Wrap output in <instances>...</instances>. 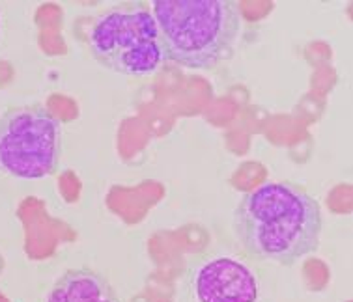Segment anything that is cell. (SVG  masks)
<instances>
[{
    "label": "cell",
    "instance_id": "2",
    "mask_svg": "<svg viewBox=\"0 0 353 302\" xmlns=\"http://www.w3.org/2000/svg\"><path fill=\"white\" fill-rule=\"evenodd\" d=\"M165 56L191 69H212L234 54L241 12L234 0H154Z\"/></svg>",
    "mask_w": 353,
    "mask_h": 302
},
{
    "label": "cell",
    "instance_id": "5",
    "mask_svg": "<svg viewBox=\"0 0 353 302\" xmlns=\"http://www.w3.org/2000/svg\"><path fill=\"white\" fill-rule=\"evenodd\" d=\"M194 295L199 302H258L260 283L243 261L221 256L194 274Z\"/></svg>",
    "mask_w": 353,
    "mask_h": 302
},
{
    "label": "cell",
    "instance_id": "4",
    "mask_svg": "<svg viewBox=\"0 0 353 302\" xmlns=\"http://www.w3.org/2000/svg\"><path fill=\"white\" fill-rule=\"evenodd\" d=\"M62 149L58 118L41 105H23L0 116V172L43 180L57 172Z\"/></svg>",
    "mask_w": 353,
    "mask_h": 302
},
{
    "label": "cell",
    "instance_id": "6",
    "mask_svg": "<svg viewBox=\"0 0 353 302\" xmlns=\"http://www.w3.org/2000/svg\"><path fill=\"white\" fill-rule=\"evenodd\" d=\"M46 302H120L107 278L92 269L65 270L49 291Z\"/></svg>",
    "mask_w": 353,
    "mask_h": 302
},
{
    "label": "cell",
    "instance_id": "3",
    "mask_svg": "<svg viewBox=\"0 0 353 302\" xmlns=\"http://www.w3.org/2000/svg\"><path fill=\"white\" fill-rule=\"evenodd\" d=\"M88 45L103 67L122 75H150L167 58L154 13L142 6L99 15L88 32Z\"/></svg>",
    "mask_w": 353,
    "mask_h": 302
},
{
    "label": "cell",
    "instance_id": "1",
    "mask_svg": "<svg viewBox=\"0 0 353 302\" xmlns=\"http://www.w3.org/2000/svg\"><path fill=\"white\" fill-rule=\"evenodd\" d=\"M321 211L307 191L270 181L245 194L234 213V233L262 261L294 265L320 246Z\"/></svg>",
    "mask_w": 353,
    "mask_h": 302
}]
</instances>
